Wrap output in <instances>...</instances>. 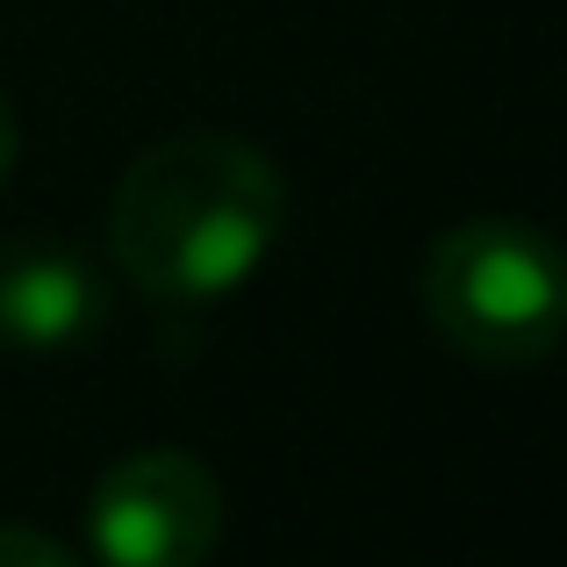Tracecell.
I'll return each mask as SVG.
<instances>
[{"label": "cell", "mask_w": 567, "mask_h": 567, "mask_svg": "<svg viewBox=\"0 0 567 567\" xmlns=\"http://www.w3.org/2000/svg\"><path fill=\"white\" fill-rule=\"evenodd\" d=\"M288 230V181L251 137L181 130L130 158L109 202L115 274L152 302L230 295L274 259Z\"/></svg>", "instance_id": "1"}, {"label": "cell", "mask_w": 567, "mask_h": 567, "mask_svg": "<svg viewBox=\"0 0 567 567\" xmlns=\"http://www.w3.org/2000/svg\"><path fill=\"white\" fill-rule=\"evenodd\" d=\"M424 317L482 367H532L560 346L567 274L546 230L517 216H474L424 259Z\"/></svg>", "instance_id": "2"}, {"label": "cell", "mask_w": 567, "mask_h": 567, "mask_svg": "<svg viewBox=\"0 0 567 567\" xmlns=\"http://www.w3.org/2000/svg\"><path fill=\"white\" fill-rule=\"evenodd\" d=\"M86 546L101 567H208L223 546V482L181 445H144L94 482Z\"/></svg>", "instance_id": "3"}, {"label": "cell", "mask_w": 567, "mask_h": 567, "mask_svg": "<svg viewBox=\"0 0 567 567\" xmlns=\"http://www.w3.org/2000/svg\"><path fill=\"white\" fill-rule=\"evenodd\" d=\"M109 323L101 274L65 245L8 237L0 245V346L14 352H72Z\"/></svg>", "instance_id": "4"}, {"label": "cell", "mask_w": 567, "mask_h": 567, "mask_svg": "<svg viewBox=\"0 0 567 567\" xmlns=\"http://www.w3.org/2000/svg\"><path fill=\"white\" fill-rule=\"evenodd\" d=\"M0 567H80L58 539H43V532L29 525H0Z\"/></svg>", "instance_id": "5"}, {"label": "cell", "mask_w": 567, "mask_h": 567, "mask_svg": "<svg viewBox=\"0 0 567 567\" xmlns=\"http://www.w3.org/2000/svg\"><path fill=\"white\" fill-rule=\"evenodd\" d=\"M14 144H22V130H14V109H8V94H0V187H8V173H14Z\"/></svg>", "instance_id": "6"}]
</instances>
